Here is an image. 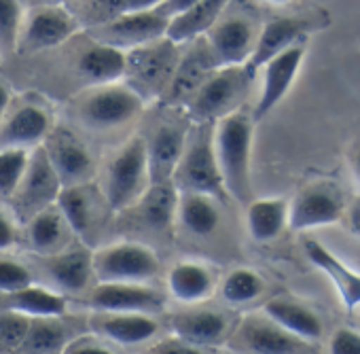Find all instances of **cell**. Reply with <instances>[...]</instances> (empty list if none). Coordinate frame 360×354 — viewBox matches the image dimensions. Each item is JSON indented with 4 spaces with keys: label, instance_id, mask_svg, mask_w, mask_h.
Segmentation results:
<instances>
[{
    "label": "cell",
    "instance_id": "d4e9b609",
    "mask_svg": "<svg viewBox=\"0 0 360 354\" xmlns=\"http://www.w3.org/2000/svg\"><path fill=\"white\" fill-rule=\"evenodd\" d=\"M176 221L187 234L195 238L212 236L221 225V208L217 204V198L206 194L178 191Z\"/></svg>",
    "mask_w": 360,
    "mask_h": 354
},
{
    "label": "cell",
    "instance_id": "7402d4cb",
    "mask_svg": "<svg viewBox=\"0 0 360 354\" xmlns=\"http://www.w3.org/2000/svg\"><path fill=\"white\" fill-rule=\"evenodd\" d=\"M303 248H305L307 259L320 272H324V276L335 284L343 305L347 310H354L356 305H360V274L349 270L335 253H330L322 242H318L314 238L305 240Z\"/></svg>",
    "mask_w": 360,
    "mask_h": 354
},
{
    "label": "cell",
    "instance_id": "7dc6e473",
    "mask_svg": "<svg viewBox=\"0 0 360 354\" xmlns=\"http://www.w3.org/2000/svg\"><path fill=\"white\" fill-rule=\"evenodd\" d=\"M352 221H354V227L360 232V202L356 204V208H354V213H352Z\"/></svg>",
    "mask_w": 360,
    "mask_h": 354
},
{
    "label": "cell",
    "instance_id": "8992f818",
    "mask_svg": "<svg viewBox=\"0 0 360 354\" xmlns=\"http://www.w3.org/2000/svg\"><path fill=\"white\" fill-rule=\"evenodd\" d=\"M144 110V98L138 89L123 85V83H110V85H98L81 104L79 115L81 119L100 129H110L129 123Z\"/></svg>",
    "mask_w": 360,
    "mask_h": 354
},
{
    "label": "cell",
    "instance_id": "f1b7e54d",
    "mask_svg": "<svg viewBox=\"0 0 360 354\" xmlns=\"http://www.w3.org/2000/svg\"><path fill=\"white\" fill-rule=\"evenodd\" d=\"M263 314L274 320L276 324H280L282 329H286L288 333L307 339V341H316L322 337V320L320 316L309 310L303 303L290 301V299H271L263 305Z\"/></svg>",
    "mask_w": 360,
    "mask_h": 354
},
{
    "label": "cell",
    "instance_id": "d6a6232c",
    "mask_svg": "<svg viewBox=\"0 0 360 354\" xmlns=\"http://www.w3.org/2000/svg\"><path fill=\"white\" fill-rule=\"evenodd\" d=\"M66 227L68 225L56 204L37 213L32 219L26 221V238L30 248L43 255L58 253L64 246Z\"/></svg>",
    "mask_w": 360,
    "mask_h": 354
},
{
    "label": "cell",
    "instance_id": "7c38bea8",
    "mask_svg": "<svg viewBox=\"0 0 360 354\" xmlns=\"http://www.w3.org/2000/svg\"><path fill=\"white\" fill-rule=\"evenodd\" d=\"M238 341L250 354H320L314 341L301 339L267 316H250L238 329Z\"/></svg>",
    "mask_w": 360,
    "mask_h": 354
},
{
    "label": "cell",
    "instance_id": "4dcf8cb0",
    "mask_svg": "<svg viewBox=\"0 0 360 354\" xmlns=\"http://www.w3.org/2000/svg\"><path fill=\"white\" fill-rule=\"evenodd\" d=\"M56 206L72 234L85 238L91 232L94 217H96V198L87 183L62 187Z\"/></svg>",
    "mask_w": 360,
    "mask_h": 354
},
{
    "label": "cell",
    "instance_id": "5bb4252c",
    "mask_svg": "<svg viewBox=\"0 0 360 354\" xmlns=\"http://www.w3.org/2000/svg\"><path fill=\"white\" fill-rule=\"evenodd\" d=\"M305 60V47L301 43L288 47L286 51L278 53L276 58H271L267 64H263V85H261V96L257 100L252 119L261 121L265 119L290 91L301 64Z\"/></svg>",
    "mask_w": 360,
    "mask_h": 354
},
{
    "label": "cell",
    "instance_id": "74e56055",
    "mask_svg": "<svg viewBox=\"0 0 360 354\" xmlns=\"http://www.w3.org/2000/svg\"><path fill=\"white\" fill-rule=\"evenodd\" d=\"M34 282L32 272L15 261V259H0V293L9 295V293H18L26 286H30Z\"/></svg>",
    "mask_w": 360,
    "mask_h": 354
},
{
    "label": "cell",
    "instance_id": "836d02e7",
    "mask_svg": "<svg viewBox=\"0 0 360 354\" xmlns=\"http://www.w3.org/2000/svg\"><path fill=\"white\" fill-rule=\"evenodd\" d=\"M219 291L227 305H248L265 293V280L250 267H236L223 278Z\"/></svg>",
    "mask_w": 360,
    "mask_h": 354
},
{
    "label": "cell",
    "instance_id": "5b68a950",
    "mask_svg": "<svg viewBox=\"0 0 360 354\" xmlns=\"http://www.w3.org/2000/svg\"><path fill=\"white\" fill-rule=\"evenodd\" d=\"M159 270V255L144 242L121 240L94 251L98 282H150Z\"/></svg>",
    "mask_w": 360,
    "mask_h": 354
},
{
    "label": "cell",
    "instance_id": "ac0fdd59",
    "mask_svg": "<svg viewBox=\"0 0 360 354\" xmlns=\"http://www.w3.org/2000/svg\"><path fill=\"white\" fill-rule=\"evenodd\" d=\"M309 28L311 24L305 18H276L267 22L265 28L257 34L255 49L248 62L244 64L246 72L255 79V75L263 68V64H267L271 58L286 51L288 47L297 45L309 32Z\"/></svg>",
    "mask_w": 360,
    "mask_h": 354
},
{
    "label": "cell",
    "instance_id": "f6af8a7d",
    "mask_svg": "<svg viewBox=\"0 0 360 354\" xmlns=\"http://www.w3.org/2000/svg\"><path fill=\"white\" fill-rule=\"evenodd\" d=\"M349 167H352V176H354L356 185L360 187V140L349 151Z\"/></svg>",
    "mask_w": 360,
    "mask_h": 354
},
{
    "label": "cell",
    "instance_id": "603a6c76",
    "mask_svg": "<svg viewBox=\"0 0 360 354\" xmlns=\"http://www.w3.org/2000/svg\"><path fill=\"white\" fill-rule=\"evenodd\" d=\"M185 142H187V129L178 125H161L155 129L153 140H146L150 183L172 181L174 167L180 155H183Z\"/></svg>",
    "mask_w": 360,
    "mask_h": 354
},
{
    "label": "cell",
    "instance_id": "60d3db41",
    "mask_svg": "<svg viewBox=\"0 0 360 354\" xmlns=\"http://www.w3.org/2000/svg\"><path fill=\"white\" fill-rule=\"evenodd\" d=\"M330 354H360V333L354 329H337L328 346Z\"/></svg>",
    "mask_w": 360,
    "mask_h": 354
},
{
    "label": "cell",
    "instance_id": "44dd1931",
    "mask_svg": "<svg viewBox=\"0 0 360 354\" xmlns=\"http://www.w3.org/2000/svg\"><path fill=\"white\" fill-rule=\"evenodd\" d=\"M51 129V117L41 104H24L0 125V146L37 148Z\"/></svg>",
    "mask_w": 360,
    "mask_h": 354
},
{
    "label": "cell",
    "instance_id": "2e32d148",
    "mask_svg": "<svg viewBox=\"0 0 360 354\" xmlns=\"http://www.w3.org/2000/svg\"><path fill=\"white\" fill-rule=\"evenodd\" d=\"M43 148L56 174L60 176L62 187L85 183V179L94 170V159L87 144L66 127L51 129L43 142Z\"/></svg>",
    "mask_w": 360,
    "mask_h": 354
},
{
    "label": "cell",
    "instance_id": "7a4b0ae2",
    "mask_svg": "<svg viewBox=\"0 0 360 354\" xmlns=\"http://www.w3.org/2000/svg\"><path fill=\"white\" fill-rule=\"evenodd\" d=\"M212 125L214 123H193V127L187 129V142L174 167L172 183L178 191L206 194L219 200L225 196V187L214 155Z\"/></svg>",
    "mask_w": 360,
    "mask_h": 354
},
{
    "label": "cell",
    "instance_id": "4fadbf2b",
    "mask_svg": "<svg viewBox=\"0 0 360 354\" xmlns=\"http://www.w3.org/2000/svg\"><path fill=\"white\" fill-rule=\"evenodd\" d=\"M172 335L185 339L200 348H217L229 337V318L212 308L185 305L183 310L172 312L167 318Z\"/></svg>",
    "mask_w": 360,
    "mask_h": 354
},
{
    "label": "cell",
    "instance_id": "c3c4849f",
    "mask_svg": "<svg viewBox=\"0 0 360 354\" xmlns=\"http://www.w3.org/2000/svg\"><path fill=\"white\" fill-rule=\"evenodd\" d=\"M267 3H271V5H278V7H282V5H288L290 0H267Z\"/></svg>",
    "mask_w": 360,
    "mask_h": 354
},
{
    "label": "cell",
    "instance_id": "ee69618b",
    "mask_svg": "<svg viewBox=\"0 0 360 354\" xmlns=\"http://www.w3.org/2000/svg\"><path fill=\"white\" fill-rule=\"evenodd\" d=\"M195 3H198V0H163V5L159 9L172 20V18L180 15L183 11H187L189 7H193Z\"/></svg>",
    "mask_w": 360,
    "mask_h": 354
},
{
    "label": "cell",
    "instance_id": "4316f807",
    "mask_svg": "<svg viewBox=\"0 0 360 354\" xmlns=\"http://www.w3.org/2000/svg\"><path fill=\"white\" fill-rule=\"evenodd\" d=\"M3 308L20 312L28 318H56L66 314L68 297L60 291H51L32 282L18 293L3 295Z\"/></svg>",
    "mask_w": 360,
    "mask_h": 354
},
{
    "label": "cell",
    "instance_id": "83f0119b",
    "mask_svg": "<svg viewBox=\"0 0 360 354\" xmlns=\"http://www.w3.org/2000/svg\"><path fill=\"white\" fill-rule=\"evenodd\" d=\"M77 333L64 320V316L56 318H30L26 335L13 354H62L64 346Z\"/></svg>",
    "mask_w": 360,
    "mask_h": 354
},
{
    "label": "cell",
    "instance_id": "7bdbcfd3",
    "mask_svg": "<svg viewBox=\"0 0 360 354\" xmlns=\"http://www.w3.org/2000/svg\"><path fill=\"white\" fill-rule=\"evenodd\" d=\"M15 242H18V229L13 221L0 213V251H9L11 246H15Z\"/></svg>",
    "mask_w": 360,
    "mask_h": 354
},
{
    "label": "cell",
    "instance_id": "277c9868",
    "mask_svg": "<svg viewBox=\"0 0 360 354\" xmlns=\"http://www.w3.org/2000/svg\"><path fill=\"white\" fill-rule=\"evenodd\" d=\"M252 77L244 66H225L217 68L214 75L198 87L189 100V115L193 123H217L219 119L240 110Z\"/></svg>",
    "mask_w": 360,
    "mask_h": 354
},
{
    "label": "cell",
    "instance_id": "681fc988",
    "mask_svg": "<svg viewBox=\"0 0 360 354\" xmlns=\"http://www.w3.org/2000/svg\"><path fill=\"white\" fill-rule=\"evenodd\" d=\"M60 3H66V0H49V5H60Z\"/></svg>",
    "mask_w": 360,
    "mask_h": 354
},
{
    "label": "cell",
    "instance_id": "d590c367",
    "mask_svg": "<svg viewBox=\"0 0 360 354\" xmlns=\"http://www.w3.org/2000/svg\"><path fill=\"white\" fill-rule=\"evenodd\" d=\"M24 13L20 0H0V53L11 56L20 49Z\"/></svg>",
    "mask_w": 360,
    "mask_h": 354
},
{
    "label": "cell",
    "instance_id": "9a60e30c",
    "mask_svg": "<svg viewBox=\"0 0 360 354\" xmlns=\"http://www.w3.org/2000/svg\"><path fill=\"white\" fill-rule=\"evenodd\" d=\"M87 329L115 346L131 348L148 343L159 333V320L140 312H91Z\"/></svg>",
    "mask_w": 360,
    "mask_h": 354
},
{
    "label": "cell",
    "instance_id": "f546056e",
    "mask_svg": "<svg viewBox=\"0 0 360 354\" xmlns=\"http://www.w3.org/2000/svg\"><path fill=\"white\" fill-rule=\"evenodd\" d=\"M288 225V202L282 198H263L248 202L246 227L255 242L276 240Z\"/></svg>",
    "mask_w": 360,
    "mask_h": 354
},
{
    "label": "cell",
    "instance_id": "ba28073f",
    "mask_svg": "<svg viewBox=\"0 0 360 354\" xmlns=\"http://www.w3.org/2000/svg\"><path fill=\"white\" fill-rule=\"evenodd\" d=\"M343 215V196L337 185L314 183L303 187L288 204V227L295 232H307L324 225H333Z\"/></svg>",
    "mask_w": 360,
    "mask_h": 354
},
{
    "label": "cell",
    "instance_id": "ffe728a7",
    "mask_svg": "<svg viewBox=\"0 0 360 354\" xmlns=\"http://www.w3.org/2000/svg\"><path fill=\"white\" fill-rule=\"evenodd\" d=\"M167 293L183 305H200L212 297L217 289V276L212 267L200 261H178L167 272Z\"/></svg>",
    "mask_w": 360,
    "mask_h": 354
},
{
    "label": "cell",
    "instance_id": "e575fe53",
    "mask_svg": "<svg viewBox=\"0 0 360 354\" xmlns=\"http://www.w3.org/2000/svg\"><path fill=\"white\" fill-rule=\"evenodd\" d=\"M30 161V148L0 146V198L11 200Z\"/></svg>",
    "mask_w": 360,
    "mask_h": 354
},
{
    "label": "cell",
    "instance_id": "3957f363",
    "mask_svg": "<svg viewBox=\"0 0 360 354\" xmlns=\"http://www.w3.org/2000/svg\"><path fill=\"white\" fill-rule=\"evenodd\" d=\"M148 187H150V167H148L146 140L136 136L127 140L110 159L102 198L112 213H125L131 210L142 200Z\"/></svg>",
    "mask_w": 360,
    "mask_h": 354
},
{
    "label": "cell",
    "instance_id": "9c48e42d",
    "mask_svg": "<svg viewBox=\"0 0 360 354\" xmlns=\"http://www.w3.org/2000/svg\"><path fill=\"white\" fill-rule=\"evenodd\" d=\"M85 303L91 312H140L155 314L163 310L165 295L148 282H98Z\"/></svg>",
    "mask_w": 360,
    "mask_h": 354
},
{
    "label": "cell",
    "instance_id": "6da1fadb",
    "mask_svg": "<svg viewBox=\"0 0 360 354\" xmlns=\"http://www.w3.org/2000/svg\"><path fill=\"white\" fill-rule=\"evenodd\" d=\"M252 136L255 119L240 110L219 119L212 125V144L225 194L244 204H248L252 191Z\"/></svg>",
    "mask_w": 360,
    "mask_h": 354
},
{
    "label": "cell",
    "instance_id": "f35d334b",
    "mask_svg": "<svg viewBox=\"0 0 360 354\" xmlns=\"http://www.w3.org/2000/svg\"><path fill=\"white\" fill-rule=\"evenodd\" d=\"M62 354H121L115 343L96 333H77L62 350Z\"/></svg>",
    "mask_w": 360,
    "mask_h": 354
},
{
    "label": "cell",
    "instance_id": "30bf717a",
    "mask_svg": "<svg viewBox=\"0 0 360 354\" xmlns=\"http://www.w3.org/2000/svg\"><path fill=\"white\" fill-rule=\"evenodd\" d=\"M204 37L206 53L214 68L244 66L257 43V30L246 18H221Z\"/></svg>",
    "mask_w": 360,
    "mask_h": 354
},
{
    "label": "cell",
    "instance_id": "8fae6325",
    "mask_svg": "<svg viewBox=\"0 0 360 354\" xmlns=\"http://www.w3.org/2000/svg\"><path fill=\"white\" fill-rule=\"evenodd\" d=\"M169 18L161 9L142 11V13H119L115 20L104 24L98 30V43L115 45L119 49L144 47L165 39Z\"/></svg>",
    "mask_w": 360,
    "mask_h": 354
},
{
    "label": "cell",
    "instance_id": "1f68e13d",
    "mask_svg": "<svg viewBox=\"0 0 360 354\" xmlns=\"http://www.w3.org/2000/svg\"><path fill=\"white\" fill-rule=\"evenodd\" d=\"M176 206H178V189L174 187L172 181H165V183H150V187L134 208H138L142 221L150 229L163 232L169 229L172 223L176 221Z\"/></svg>",
    "mask_w": 360,
    "mask_h": 354
},
{
    "label": "cell",
    "instance_id": "8d00e7d4",
    "mask_svg": "<svg viewBox=\"0 0 360 354\" xmlns=\"http://www.w3.org/2000/svg\"><path fill=\"white\" fill-rule=\"evenodd\" d=\"M30 318L13 312V310H0V354H13L22 343Z\"/></svg>",
    "mask_w": 360,
    "mask_h": 354
},
{
    "label": "cell",
    "instance_id": "52a82bcc",
    "mask_svg": "<svg viewBox=\"0 0 360 354\" xmlns=\"http://www.w3.org/2000/svg\"><path fill=\"white\" fill-rule=\"evenodd\" d=\"M60 189H62V181L56 174V170L41 144L30 153L26 174H24L18 191L11 198L18 219H22V223H26L37 213L53 206Z\"/></svg>",
    "mask_w": 360,
    "mask_h": 354
},
{
    "label": "cell",
    "instance_id": "d6986e66",
    "mask_svg": "<svg viewBox=\"0 0 360 354\" xmlns=\"http://www.w3.org/2000/svg\"><path fill=\"white\" fill-rule=\"evenodd\" d=\"M47 272L64 295H81L94 282V251L83 244H72L49 255Z\"/></svg>",
    "mask_w": 360,
    "mask_h": 354
},
{
    "label": "cell",
    "instance_id": "e0dca14e",
    "mask_svg": "<svg viewBox=\"0 0 360 354\" xmlns=\"http://www.w3.org/2000/svg\"><path fill=\"white\" fill-rule=\"evenodd\" d=\"M79 32V22L60 5H45L34 9L20 37V47L26 51H43L60 47Z\"/></svg>",
    "mask_w": 360,
    "mask_h": 354
},
{
    "label": "cell",
    "instance_id": "b9f144b4",
    "mask_svg": "<svg viewBox=\"0 0 360 354\" xmlns=\"http://www.w3.org/2000/svg\"><path fill=\"white\" fill-rule=\"evenodd\" d=\"M163 5V0H117L119 13H142L153 11Z\"/></svg>",
    "mask_w": 360,
    "mask_h": 354
},
{
    "label": "cell",
    "instance_id": "484cf974",
    "mask_svg": "<svg viewBox=\"0 0 360 354\" xmlns=\"http://www.w3.org/2000/svg\"><path fill=\"white\" fill-rule=\"evenodd\" d=\"M127 68H129L127 53L106 43L91 45L79 58V72L96 85L119 83L125 77Z\"/></svg>",
    "mask_w": 360,
    "mask_h": 354
},
{
    "label": "cell",
    "instance_id": "cb8c5ba5",
    "mask_svg": "<svg viewBox=\"0 0 360 354\" xmlns=\"http://www.w3.org/2000/svg\"><path fill=\"white\" fill-rule=\"evenodd\" d=\"M227 5L229 0H198L193 7L169 20L165 39L174 45H180L204 37L223 18Z\"/></svg>",
    "mask_w": 360,
    "mask_h": 354
},
{
    "label": "cell",
    "instance_id": "bcb514c9",
    "mask_svg": "<svg viewBox=\"0 0 360 354\" xmlns=\"http://www.w3.org/2000/svg\"><path fill=\"white\" fill-rule=\"evenodd\" d=\"M9 102H11V91H9V87L3 81H0V123H3V119L7 115Z\"/></svg>",
    "mask_w": 360,
    "mask_h": 354
},
{
    "label": "cell",
    "instance_id": "ab89813d",
    "mask_svg": "<svg viewBox=\"0 0 360 354\" xmlns=\"http://www.w3.org/2000/svg\"><path fill=\"white\" fill-rule=\"evenodd\" d=\"M144 354H206L204 348L200 346H193L185 339H180L176 335H169V337H163L155 343H150Z\"/></svg>",
    "mask_w": 360,
    "mask_h": 354
}]
</instances>
